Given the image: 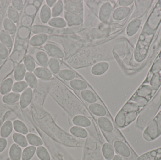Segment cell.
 Returning a JSON list of instances; mask_svg holds the SVG:
<instances>
[{"label":"cell","mask_w":161,"mask_h":160,"mask_svg":"<svg viewBox=\"0 0 161 160\" xmlns=\"http://www.w3.org/2000/svg\"><path fill=\"white\" fill-rule=\"evenodd\" d=\"M64 9L66 12L82 16L84 11L83 1L80 0L65 1Z\"/></svg>","instance_id":"cell-3"},{"label":"cell","mask_w":161,"mask_h":160,"mask_svg":"<svg viewBox=\"0 0 161 160\" xmlns=\"http://www.w3.org/2000/svg\"><path fill=\"white\" fill-rule=\"evenodd\" d=\"M161 135V111L143 130V138L147 142L155 141Z\"/></svg>","instance_id":"cell-1"},{"label":"cell","mask_w":161,"mask_h":160,"mask_svg":"<svg viewBox=\"0 0 161 160\" xmlns=\"http://www.w3.org/2000/svg\"><path fill=\"white\" fill-rule=\"evenodd\" d=\"M13 129L18 133L23 135L28 134V129L24 123L20 120H15L13 122Z\"/></svg>","instance_id":"cell-34"},{"label":"cell","mask_w":161,"mask_h":160,"mask_svg":"<svg viewBox=\"0 0 161 160\" xmlns=\"http://www.w3.org/2000/svg\"><path fill=\"white\" fill-rule=\"evenodd\" d=\"M69 132L74 137L81 139H86L89 135L88 131L85 128L75 126L70 129Z\"/></svg>","instance_id":"cell-22"},{"label":"cell","mask_w":161,"mask_h":160,"mask_svg":"<svg viewBox=\"0 0 161 160\" xmlns=\"http://www.w3.org/2000/svg\"><path fill=\"white\" fill-rule=\"evenodd\" d=\"M3 64V60H1V59H0V65H2V64Z\"/></svg>","instance_id":"cell-52"},{"label":"cell","mask_w":161,"mask_h":160,"mask_svg":"<svg viewBox=\"0 0 161 160\" xmlns=\"http://www.w3.org/2000/svg\"><path fill=\"white\" fill-rule=\"evenodd\" d=\"M48 39V35L46 34H36L30 39L29 44L32 47H40L45 44Z\"/></svg>","instance_id":"cell-16"},{"label":"cell","mask_w":161,"mask_h":160,"mask_svg":"<svg viewBox=\"0 0 161 160\" xmlns=\"http://www.w3.org/2000/svg\"><path fill=\"white\" fill-rule=\"evenodd\" d=\"M36 151V147L30 146L27 147L23 150L22 154V160H31L34 157Z\"/></svg>","instance_id":"cell-40"},{"label":"cell","mask_w":161,"mask_h":160,"mask_svg":"<svg viewBox=\"0 0 161 160\" xmlns=\"http://www.w3.org/2000/svg\"><path fill=\"white\" fill-rule=\"evenodd\" d=\"M8 18L11 20L14 23H17L19 19V14L17 9L11 6L7 8Z\"/></svg>","instance_id":"cell-44"},{"label":"cell","mask_w":161,"mask_h":160,"mask_svg":"<svg viewBox=\"0 0 161 160\" xmlns=\"http://www.w3.org/2000/svg\"><path fill=\"white\" fill-rule=\"evenodd\" d=\"M13 80L10 78L5 79L0 85V94L3 95L10 93L12 90Z\"/></svg>","instance_id":"cell-29"},{"label":"cell","mask_w":161,"mask_h":160,"mask_svg":"<svg viewBox=\"0 0 161 160\" xmlns=\"http://www.w3.org/2000/svg\"><path fill=\"white\" fill-rule=\"evenodd\" d=\"M33 98V91L32 88L28 87L20 95L19 104L21 108L25 109L29 106Z\"/></svg>","instance_id":"cell-9"},{"label":"cell","mask_w":161,"mask_h":160,"mask_svg":"<svg viewBox=\"0 0 161 160\" xmlns=\"http://www.w3.org/2000/svg\"><path fill=\"white\" fill-rule=\"evenodd\" d=\"M8 142L5 138H0V153L4 151L7 146Z\"/></svg>","instance_id":"cell-48"},{"label":"cell","mask_w":161,"mask_h":160,"mask_svg":"<svg viewBox=\"0 0 161 160\" xmlns=\"http://www.w3.org/2000/svg\"><path fill=\"white\" fill-rule=\"evenodd\" d=\"M44 49L47 54L52 58L63 59L66 55L62 49L53 43H46L44 46Z\"/></svg>","instance_id":"cell-5"},{"label":"cell","mask_w":161,"mask_h":160,"mask_svg":"<svg viewBox=\"0 0 161 160\" xmlns=\"http://www.w3.org/2000/svg\"><path fill=\"white\" fill-rule=\"evenodd\" d=\"M137 160H161V147L141 155Z\"/></svg>","instance_id":"cell-17"},{"label":"cell","mask_w":161,"mask_h":160,"mask_svg":"<svg viewBox=\"0 0 161 160\" xmlns=\"http://www.w3.org/2000/svg\"><path fill=\"white\" fill-rule=\"evenodd\" d=\"M28 87V85L25 81H17L13 83L12 91L14 93L19 94L22 93Z\"/></svg>","instance_id":"cell-43"},{"label":"cell","mask_w":161,"mask_h":160,"mask_svg":"<svg viewBox=\"0 0 161 160\" xmlns=\"http://www.w3.org/2000/svg\"><path fill=\"white\" fill-rule=\"evenodd\" d=\"M133 0H120L118 1V4L120 6L129 7L133 3Z\"/></svg>","instance_id":"cell-49"},{"label":"cell","mask_w":161,"mask_h":160,"mask_svg":"<svg viewBox=\"0 0 161 160\" xmlns=\"http://www.w3.org/2000/svg\"><path fill=\"white\" fill-rule=\"evenodd\" d=\"M26 68L24 64H20L16 66L14 72V77L17 81H22L25 77Z\"/></svg>","instance_id":"cell-31"},{"label":"cell","mask_w":161,"mask_h":160,"mask_svg":"<svg viewBox=\"0 0 161 160\" xmlns=\"http://www.w3.org/2000/svg\"><path fill=\"white\" fill-rule=\"evenodd\" d=\"M110 64L107 61H99L93 65L91 73L95 76H101L105 74L109 69Z\"/></svg>","instance_id":"cell-7"},{"label":"cell","mask_w":161,"mask_h":160,"mask_svg":"<svg viewBox=\"0 0 161 160\" xmlns=\"http://www.w3.org/2000/svg\"><path fill=\"white\" fill-rule=\"evenodd\" d=\"M13 123L10 120L5 121L2 125L0 129V136L2 138H7L13 131Z\"/></svg>","instance_id":"cell-25"},{"label":"cell","mask_w":161,"mask_h":160,"mask_svg":"<svg viewBox=\"0 0 161 160\" xmlns=\"http://www.w3.org/2000/svg\"><path fill=\"white\" fill-rule=\"evenodd\" d=\"M112 160H123L122 157L118 155H114Z\"/></svg>","instance_id":"cell-51"},{"label":"cell","mask_w":161,"mask_h":160,"mask_svg":"<svg viewBox=\"0 0 161 160\" xmlns=\"http://www.w3.org/2000/svg\"><path fill=\"white\" fill-rule=\"evenodd\" d=\"M58 76L62 80L67 81H70L76 77V74L73 70L69 69H63L58 73Z\"/></svg>","instance_id":"cell-26"},{"label":"cell","mask_w":161,"mask_h":160,"mask_svg":"<svg viewBox=\"0 0 161 160\" xmlns=\"http://www.w3.org/2000/svg\"><path fill=\"white\" fill-rule=\"evenodd\" d=\"M36 154L40 160H51V157L48 150L44 146L38 147L36 148Z\"/></svg>","instance_id":"cell-41"},{"label":"cell","mask_w":161,"mask_h":160,"mask_svg":"<svg viewBox=\"0 0 161 160\" xmlns=\"http://www.w3.org/2000/svg\"><path fill=\"white\" fill-rule=\"evenodd\" d=\"M69 85L76 91H81L87 89L88 85L86 82L80 79H75L69 81Z\"/></svg>","instance_id":"cell-27"},{"label":"cell","mask_w":161,"mask_h":160,"mask_svg":"<svg viewBox=\"0 0 161 160\" xmlns=\"http://www.w3.org/2000/svg\"><path fill=\"white\" fill-rule=\"evenodd\" d=\"M81 98L89 104L95 103L97 101V97L94 93L90 89H85L80 93Z\"/></svg>","instance_id":"cell-21"},{"label":"cell","mask_w":161,"mask_h":160,"mask_svg":"<svg viewBox=\"0 0 161 160\" xmlns=\"http://www.w3.org/2000/svg\"><path fill=\"white\" fill-rule=\"evenodd\" d=\"M11 4L13 8L17 9L18 11H20L22 9L23 7V2L21 0H13L11 1Z\"/></svg>","instance_id":"cell-46"},{"label":"cell","mask_w":161,"mask_h":160,"mask_svg":"<svg viewBox=\"0 0 161 160\" xmlns=\"http://www.w3.org/2000/svg\"><path fill=\"white\" fill-rule=\"evenodd\" d=\"M101 150L103 157L106 160H112L114 156V147L109 143H105Z\"/></svg>","instance_id":"cell-24"},{"label":"cell","mask_w":161,"mask_h":160,"mask_svg":"<svg viewBox=\"0 0 161 160\" xmlns=\"http://www.w3.org/2000/svg\"><path fill=\"white\" fill-rule=\"evenodd\" d=\"M113 6L109 2L103 3L99 8L98 18L100 21L104 23H108L112 15Z\"/></svg>","instance_id":"cell-4"},{"label":"cell","mask_w":161,"mask_h":160,"mask_svg":"<svg viewBox=\"0 0 161 160\" xmlns=\"http://www.w3.org/2000/svg\"><path fill=\"white\" fill-rule=\"evenodd\" d=\"M64 16V19L69 27L80 26L83 23V18L81 15L65 11Z\"/></svg>","instance_id":"cell-8"},{"label":"cell","mask_w":161,"mask_h":160,"mask_svg":"<svg viewBox=\"0 0 161 160\" xmlns=\"http://www.w3.org/2000/svg\"><path fill=\"white\" fill-rule=\"evenodd\" d=\"M72 122L75 126L84 128L89 127L92 125L90 119L84 115H76L72 118Z\"/></svg>","instance_id":"cell-13"},{"label":"cell","mask_w":161,"mask_h":160,"mask_svg":"<svg viewBox=\"0 0 161 160\" xmlns=\"http://www.w3.org/2000/svg\"><path fill=\"white\" fill-rule=\"evenodd\" d=\"M3 26L5 31L10 35L14 34L17 31V26L15 23L8 18H5L3 21Z\"/></svg>","instance_id":"cell-38"},{"label":"cell","mask_w":161,"mask_h":160,"mask_svg":"<svg viewBox=\"0 0 161 160\" xmlns=\"http://www.w3.org/2000/svg\"><path fill=\"white\" fill-rule=\"evenodd\" d=\"M51 9L53 18L60 17L64 11V3L63 1L61 0L57 1L56 3L51 8Z\"/></svg>","instance_id":"cell-37"},{"label":"cell","mask_w":161,"mask_h":160,"mask_svg":"<svg viewBox=\"0 0 161 160\" xmlns=\"http://www.w3.org/2000/svg\"><path fill=\"white\" fill-rule=\"evenodd\" d=\"M161 71V61L159 60L155 63V65L152 67L151 72L152 73H157Z\"/></svg>","instance_id":"cell-47"},{"label":"cell","mask_w":161,"mask_h":160,"mask_svg":"<svg viewBox=\"0 0 161 160\" xmlns=\"http://www.w3.org/2000/svg\"><path fill=\"white\" fill-rule=\"evenodd\" d=\"M8 50L7 47L0 42V59L2 60L6 59L8 56Z\"/></svg>","instance_id":"cell-45"},{"label":"cell","mask_w":161,"mask_h":160,"mask_svg":"<svg viewBox=\"0 0 161 160\" xmlns=\"http://www.w3.org/2000/svg\"><path fill=\"white\" fill-rule=\"evenodd\" d=\"M12 139L15 143L20 147H26L28 146V143L26 137L23 134L15 132L12 135Z\"/></svg>","instance_id":"cell-35"},{"label":"cell","mask_w":161,"mask_h":160,"mask_svg":"<svg viewBox=\"0 0 161 160\" xmlns=\"http://www.w3.org/2000/svg\"><path fill=\"white\" fill-rule=\"evenodd\" d=\"M48 25L55 29H64L68 26L64 18L61 17L52 18L48 23Z\"/></svg>","instance_id":"cell-20"},{"label":"cell","mask_w":161,"mask_h":160,"mask_svg":"<svg viewBox=\"0 0 161 160\" xmlns=\"http://www.w3.org/2000/svg\"><path fill=\"white\" fill-rule=\"evenodd\" d=\"M20 95L18 93L11 92L3 96L2 101L7 104H12L19 101Z\"/></svg>","instance_id":"cell-30"},{"label":"cell","mask_w":161,"mask_h":160,"mask_svg":"<svg viewBox=\"0 0 161 160\" xmlns=\"http://www.w3.org/2000/svg\"><path fill=\"white\" fill-rule=\"evenodd\" d=\"M48 67L52 73L54 74H58L61 70V65L58 59L57 58L51 57L49 59Z\"/></svg>","instance_id":"cell-39"},{"label":"cell","mask_w":161,"mask_h":160,"mask_svg":"<svg viewBox=\"0 0 161 160\" xmlns=\"http://www.w3.org/2000/svg\"><path fill=\"white\" fill-rule=\"evenodd\" d=\"M34 73L37 79L43 81L49 80L53 77V73L47 67L40 66L36 68Z\"/></svg>","instance_id":"cell-11"},{"label":"cell","mask_w":161,"mask_h":160,"mask_svg":"<svg viewBox=\"0 0 161 160\" xmlns=\"http://www.w3.org/2000/svg\"><path fill=\"white\" fill-rule=\"evenodd\" d=\"M114 147L118 155L125 158L131 156V151L129 147L122 140H116L114 143Z\"/></svg>","instance_id":"cell-6"},{"label":"cell","mask_w":161,"mask_h":160,"mask_svg":"<svg viewBox=\"0 0 161 160\" xmlns=\"http://www.w3.org/2000/svg\"><path fill=\"white\" fill-rule=\"evenodd\" d=\"M41 21L44 23H48L52 17V9L46 4L43 5L41 8L39 13Z\"/></svg>","instance_id":"cell-18"},{"label":"cell","mask_w":161,"mask_h":160,"mask_svg":"<svg viewBox=\"0 0 161 160\" xmlns=\"http://www.w3.org/2000/svg\"><path fill=\"white\" fill-rule=\"evenodd\" d=\"M97 123L99 128L105 132L111 133L113 131V124L108 117L106 116L98 117Z\"/></svg>","instance_id":"cell-14"},{"label":"cell","mask_w":161,"mask_h":160,"mask_svg":"<svg viewBox=\"0 0 161 160\" xmlns=\"http://www.w3.org/2000/svg\"><path fill=\"white\" fill-rule=\"evenodd\" d=\"M25 82L30 88L36 89L38 85L37 78L33 72H26L25 77Z\"/></svg>","instance_id":"cell-33"},{"label":"cell","mask_w":161,"mask_h":160,"mask_svg":"<svg viewBox=\"0 0 161 160\" xmlns=\"http://www.w3.org/2000/svg\"><path fill=\"white\" fill-rule=\"evenodd\" d=\"M141 24L142 22L139 19H135L130 21L126 29V33L128 36L132 37L135 35L140 30Z\"/></svg>","instance_id":"cell-15"},{"label":"cell","mask_w":161,"mask_h":160,"mask_svg":"<svg viewBox=\"0 0 161 160\" xmlns=\"http://www.w3.org/2000/svg\"><path fill=\"white\" fill-rule=\"evenodd\" d=\"M32 33L35 34H51L56 32L55 28L44 25L36 24L33 25L31 29Z\"/></svg>","instance_id":"cell-19"},{"label":"cell","mask_w":161,"mask_h":160,"mask_svg":"<svg viewBox=\"0 0 161 160\" xmlns=\"http://www.w3.org/2000/svg\"><path fill=\"white\" fill-rule=\"evenodd\" d=\"M36 58L38 64L43 67H48L49 59V55L43 51H38L36 54Z\"/></svg>","instance_id":"cell-28"},{"label":"cell","mask_w":161,"mask_h":160,"mask_svg":"<svg viewBox=\"0 0 161 160\" xmlns=\"http://www.w3.org/2000/svg\"><path fill=\"white\" fill-rule=\"evenodd\" d=\"M24 65L28 72H34L36 68V63L33 57L28 54L24 60Z\"/></svg>","instance_id":"cell-42"},{"label":"cell","mask_w":161,"mask_h":160,"mask_svg":"<svg viewBox=\"0 0 161 160\" xmlns=\"http://www.w3.org/2000/svg\"><path fill=\"white\" fill-rule=\"evenodd\" d=\"M88 108L92 114L97 117L105 116L107 115V111L106 108L102 104L98 102L90 104Z\"/></svg>","instance_id":"cell-12"},{"label":"cell","mask_w":161,"mask_h":160,"mask_svg":"<svg viewBox=\"0 0 161 160\" xmlns=\"http://www.w3.org/2000/svg\"><path fill=\"white\" fill-rule=\"evenodd\" d=\"M0 42L8 48H11L13 44L11 35L5 30H2L0 32Z\"/></svg>","instance_id":"cell-36"},{"label":"cell","mask_w":161,"mask_h":160,"mask_svg":"<svg viewBox=\"0 0 161 160\" xmlns=\"http://www.w3.org/2000/svg\"><path fill=\"white\" fill-rule=\"evenodd\" d=\"M26 138L28 144L32 146L38 147L43 145V142L42 139L35 133H28L26 134Z\"/></svg>","instance_id":"cell-32"},{"label":"cell","mask_w":161,"mask_h":160,"mask_svg":"<svg viewBox=\"0 0 161 160\" xmlns=\"http://www.w3.org/2000/svg\"><path fill=\"white\" fill-rule=\"evenodd\" d=\"M156 92L157 90L151 86L148 79L147 81L145 82L139 87L133 95L142 98L150 102V100Z\"/></svg>","instance_id":"cell-2"},{"label":"cell","mask_w":161,"mask_h":160,"mask_svg":"<svg viewBox=\"0 0 161 160\" xmlns=\"http://www.w3.org/2000/svg\"><path fill=\"white\" fill-rule=\"evenodd\" d=\"M57 1V0H46V4L49 7L52 8L56 3Z\"/></svg>","instance_id":"cell-50"},{"label":"cell","mask_w":161,"mask_h":160,"mask_svg":"<svg viewBox=\"0 0 161 160\" xmlns=\"http://www.w3.org/2000/svg\"><path fill=\"white\" fill-rule=\"evenodd\" d=\"M130 12L129 7L119 6L114 10L112 17L114 20L120 21L126 18Z\"/></svg>","instance_id":"cell-10"},{"label":"cell","mask_w":161,"mask_h":160,"mask_svg":"<svg viewBox=\"0 0 161 160\" xmlns=\"http://www.w3.org/2000/svg\"><path fill=\"white\" fill-rule=\"evenodd\" d=\"M21 148L16 143L12 144L9 149V157L11 160H20L21 159Z\"/></svg>","instance_id":"cell-23"}]
</instances>
